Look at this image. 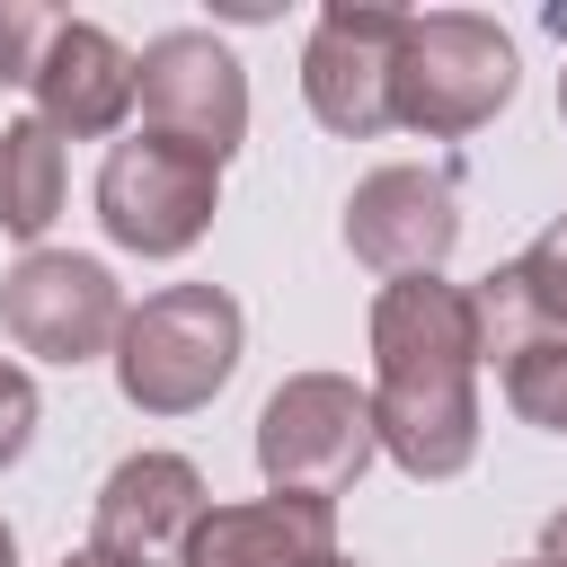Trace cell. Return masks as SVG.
<instances>
[{
    "instance_id": "obj_1",
    "label": "cell",
    "mask_w": 567,
    "mask_h": 567,
    "mask_svg": "<svg viewBox=\"0 0 567 567\" xmlns=\"http://www.w3.org/2000/svg\"><path fill=\"white\" fill-rule=\"evenodd\" d=\"M478 310L452 275L381 284L372 301V416L408 478H461L478 461Z\"/></svg>"
},
{
    "instance_id": "obj_2",
    "label": "cell",
    "mask_w": 567,
    "mask_h": 567,
    "mask_svg": "<svg viewBox=\"0 0 567 567\" xmlns=\"http://www.w3.org/2000/svg\"><path fill=\"white\" fill-rule=\"evenodd\" d=\"M239 337H248V319H239V301L221 284H159V292L133 301V319H124V337H115L106 363H115L124 408H142V416H195L239 372Z\"/></svg>"
},
{
    "instance_id": "obj_3",
    "label": "cell",
    "mask_w": 567,
    "mask_h": 567,
    "mask_svg": "<svg viewBox=\"0 0 567 567\" xmlns=\"http://www.w3.org/2000/svg\"><path fill=\"white\" fill-rule=\"evenodd\" d=\"M514 80H523V62L496 18L425 9V18H408V44H399V133L461 142L514 106Z\"/></svg>"
},
{
    "instance_id": "obj_4",
    "label": "cell",
    "mask_w": 567,
    "mask_h": 567,
    "mask_svg": "<svg viewBox=\"0 0 567 567\" xmlns=\"http://www.w3.org/2000/svg\"><path fill=\"white\" fill-rule=\"evenodd\" d=\"M381 452V416L372 390H354L346 372H292L275 381V399L257 408V470L266 496H346Z\"/></svg>"
},
{
    "instance_id": "obj_5",
    "label": "cell",
    "mask_w": 567,
    "mask_h": 567,
    "mask_svg": "<svg viewBox=\"0 0 567 567\" xmlns=\"http://www.w3.org/2000/svg\"><path fill=\"white\" fill-rule=\"evenodd\" d=\"M221 213V168L186 142L124 133L97 159V230L124 257H186Z\"/></svg>"
},
{
    "instance_id": "obj_6",
    "label": "cell",
    "mask_w": 567,
    "mask_h": 567,
    "mask_svg": "<svg viewBox=\"0 0 567 567\" xmlns=\"http://www.w3.org/2000/svg\"><path fill=\"white\" fill-rule=\"evenodd\" d=\"M133 301L124 284L106 275V257H80V248H27L9 275H0V328L18 337V354L35 363H97L115 354Z\"/></svg>"
},
{
    "instance_id": "obj_7",
    "label": "cell",
    "mask_w": 567,
    "mask_h": 567,
    "mask_svg": "<svg viewBox=\"0 0 567 567\" xmlns=\"http://www.w3.org/2000/svg\"><path fill=\"white\" fill-rule=\"evenodd\" d=\"M399 44H408V9L381 0H328L310 44H301V97L328 133L372 142L399 124Z\"/></svg>"
},
{
    "instance_id": "obj_8",
    "label": "cell",
    "mask_w": 567,
    "mask_h": 567,
    "mask_svg": "<svg viewBox=\"0 0 567 567\" xmlns=\"http://www.w3.org/2000/svg\"><path fill=\"white\" fill-rule=\"evenodd\" d=\"M133 62H142V133L186 142L213 168L248 142V71L213 27H168Z\"/></svg>"
},
{
    "instance_id": "obj_9",
    "label": "cell",
    "mask_w": 567,
    "mask_h": 567,
    "mask_svg": "<svg viewBox=\"0 0 567 567\" xmlns=\"http://www.w3.org/2000/svg\"><path fill=\"white\" fill-rule=\"evenodd\" d=\"M204 514H213V487L186 452H124L97 487L89 549L106 567H186Z\"/></svg>"
},
{
    "instance_id": "obj_10",
    "label": "cell",
    "mask_w": 567,
    "mask_h": 567,
    "mask_svg": "<svg viewBox=\"0 0 567 567\" xmlns=\"http://www.w3.org/2000/svg\"><path fill=\"white\" fill-rule=\"evenodd\" d=\"M346 248H354L381 284L443 275V257L461 248V186H452V168H416V159L372 168V177L346 195Z\"/></svg>"
},
{
    "instance_id": "obj_11",
    "label": "cell",
    "mask_w": 567,
    "mask_h": 567,
    "mask_svg": "<svg viewBox=\"0 0 567 567\" xmlns=\"http://www.w3.org/2000/svg\"><path fill=\"white\" fill-rule=\"evenodd\" d=\"M27 97H35V115L62 142H106L142 106V62L97 18H62L53 44H44V62H35V80H27Z\"/></svg>"
},
{
    "instance_id": "obj_12",
    "label": "cell",
    "mask_w": 567,
    "mask_h": 567,
    "mask_svg": "<svg viewBox=\"0 0 567 567\" xmlns=\"http://www.w3.org/2000/svg\"><path fill=\"white\" fill-rule=\"evenodd\" d=\"M337 558V505L328 496H248L213 505L186 567H328Z\"/></svg>"
},
{
    "instance_id": "obj_13",
    "label": "cell",
    "mask_w": 567,
    "mask_h": 567,
    "mask_svg": "<svg viewBox=\"0 0 567 567\" xmlns=\"http://www.w3.org/2000/svg\"><path fill=\"white\" fill-rule=\"evenodd\" d=\"M62 213V133L44 115L0 124V230L9 239H44Z\"/></svg>"
},
{
    "instance_id": "obj_14",
    "label": "cell",
    "mask_w": 567,
    "mask_h": 567,
    "mask_svg": "<svg viewBox=\"0 0 567 567\" xmlns=\"http://www.w3.org/2000/svg\"><path fill=\"white\" fill-rule=\"evenodd\" d=\"M496 381H505V408H514L523 425L567 434V337H532L523 354L496 363Z\"/></svg>"
},
{
    "instance_id": "obj_15",
    "label": "cell",
    "mask_w": 567,
    "mask_h": 567,
    "mask_svg": "<svg viewBox=\"0 0 567 567\" xmlns=\"http://www.w3.org/2000/svg\"><path fill=\"white\" fill-rule=\"evenodd\" d=\"M514 284H523L532 319H540L549 337H567V221H549V230L514 257Z\"/></svg>"
},
{
    "instance_id": "obj_16",
    "label": "cell",
    "mask_w": 567,
    "mask_h": 567,
    "mask_svg": "<svg viewBox=\"0 0 567 567\" xmlns=\"http://www.w3.org/2000/svg\"><path fill=\"white\" fill-rule=\"evenodd\" d=\"M53 27H62V9H35V0H0V80H9V89H27V80H35V62H44Z\"/></svg>"
},
{
    "instance_id": "obj_17",
    "label": "cell",
    "mask_w": 567,
    "mask_h": 567,
    "mask_svg": "<svg viewBox=\"0 0 567 567\" xmlns=\"http://www.w3.org/2000/svg\"><path fill=\"white\" fill-rule=\"evenodd\" d=\"M35 425H44V399H35V372L0 354V470H9V461H27V443H35Z\"/></svg>"
},
{
    "instance_id": "obj_18",
    "label": "cell",
    "mask_w": 567,
    "mask_h": 567,
    "mask_svg": "<svg viewBox=\"0 0 567 567\" xmlns=\"http://www.w3.org/2000/svg\"><path fill=\"white\" fill-rule=\"evenodd\" d=\"M540 567H567V505L540 523Z\"/></svg>"
},
{
    "instance_id": "obj_19",
    "label": "cell",
    "mask_w": 567,
    "mask_h": 567,
    "mask_svg": "<svg viewBox=\"0 0 567 567\" xmlns=\"http://www.w3.org/2000/svg\"><path fill=\"white\" fill-rule=\"evenodd\" d=\"M62 567H106V558H97V549L80 540V549H62Z\"/></svg>"
},
{
    "instance_id": "obj_20",
    "label": "cell",
    "mask_w": 567,
    "mask_h": 567,
    "mask_svg": "<svg viewBox=\"0 0 567 567\" xmlns=\"http://www.w3.org/2000/svg\"><path fill=\"white\" fill-rule=\"evenodd\" d=\"M0 567H18V532L9 523H0Z\"/></svg>"
},
{
    "instance_id": "obj_21",
    "label": "cell",
    "mask_w": 567,
    "mask_h": 567,
    "mask_svg": "<svg viewBox=\"0 0 567 567\" xmlns=\"http://www.w3.org/2000/svg\"><path fill=\"white\" fill-rule=\"evenodd\" d=\"M558 124H567V71H558Z\"/></svg>"
},
{
    "instance_id": "obj_22",
    "label": "cell",
    "mask_w": 567,
    "mask_h": 567,
    "mask_svg": "<svg viewBox=\"0 0 567 567\" xmlns=\"http://www.w3.org/2000/svg\"><path fill=\"white\" fill-rule=\"evenodd\" d=\"M505 567H540V558H505Z\"/></svg>"
},
{
    "instance_id": "obj_23",
    "label": "cell",
    "mask_w": 567,
    "mask_h": 567,
    "mask_svg": "<svg viewBox=\"0 0 567 567\" xmlns=\"http://www.w3.org/2000/svg\"><path fill=\"white\" fill-rule=\"evenodd\" d=\"M328 567H354V558H328Z\"/></svg>"
}]
</instances>
